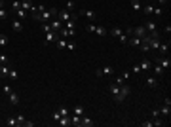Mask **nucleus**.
<instances>
[{
  "mask_svg": "<svg viewBox=\"0 0 171 127\" xmlns=\"http://www.w3.org/2000/svg\"><path fill=\"white\" fill-rule=\"evenodd\" d=\"M129 93H131L129 86H126V84H122V87H120V93L112 97V99H114V103H118V105H120V103H124V101H126V97L129 95Z\"/></svg>",
  "mask_w": 171,
  "mask_h": 127,
  "instance_id": "f257e3e1",
  "label": "nucleus"
},
{
  "mask_svg": "<svg viewBox=\"0 0 171 127\" xmlns=\"http://www.w3.org/2000/svg\"><path fill=\"white\" fill-rule=\"evenodd\" d=\"M154 63H158L160 67L163 68V70H169V67H171L169 57H156V59H154Z\"/></svg>",
  "mask_w": 171,
  "mask_h": 127,
  "instance_id": "f03ea898",
  "label": "nucleus"
},
{
  "mask_svg": "<svg viewBox=\"0 0 171 127\" xmlns=\"http://www.w3.org/2000/svg\"><path fill=\"white\" fill-rule=\"evenodd\" d=\"M57 38H59V32H55V31L46 32V44H55Z\"/></svg>",
  "mask_w": 171,
  "mask_h": 127,
  "instance_id": "7ed1b4c3",
  "label": "nucleus"
},
{
  "mask_svg": "<svg viewBox=\"0 0 171 127\" xmlns=\"http://www.w3.org/2000/svg\"><path fill=\"white\" fill-rule=\"evenodd\" d=\"M50 27H51V31L59 32V31H61V27H63V21H61L59 17H55V19H51V21H50Z\"/></svg>",
  "mask_w": 171,
  "mask_h": 127,
  "instance_id": "20e7f679",
  "label": "nucleus"
},
{
  "mask_svg": "<svg viewBox=\"0 0 171 127\" xmlns=\"http://www.w3.org/2000/svg\"><path fill=\"white\" fill-rule=\"evenodd\" d=\"M80 15H84L86 19H90L91 23L95 21V17H97V14H95L93 10H80Z\"/></svg>",
  "mask_w": 171,
  "mask_h": 127,
  "instance_id": "39448f33",
  "label": "nucleus"
},
{
  "mask_svg": "<svg viewBox=\"0 0 171 127\" xmlns=\"http://www.w3.org/2000/svg\"><path fill=\"white\" fill-rule=\"evenodd\" d=\"M57 15H59V19L63 23H67L68 19H72V14L68 12V10H61V12H57Z\"/></svg>",
  "mask_w": 171,
  "mask_h": 127,
  "instance_id": "423d86ee",
  "label": "nucleus"
},
{
  "mask_svg": "<svg viewBox=\"0 0 171 127\" xmlns=\"http://www.w3.org/2000/svg\"><path fill=\"white\" fill-rule=\"evenodd\" d=\"M139 67H141V72H148L150 68H152V61L150 59H143Z\"/></svg>",
  "mask_w": 171,
  "mask_h": 127,
  "instance_id": "0eeeda50",
  "label": "nucleus"
},
{
  "mask_svg": "<svg viewBox=\"0 0 171 127\" xmlns=\"http://www.w3.org/2000/svg\"><path fill=\"white\" fill-rule=\"evenodd\" d=\"M21 8L25 10V12H34L36 6L32 4V0H21Z\"/></svg>",
  "mask_w": 171,
  "mask_h": 127,
  "instance_id": "6e6552de",
  "label": "nucleus"
},
{
  "mask_svg": "<svg viewBox=\"0 0 171 127\" xmlns=\"http://www.w3.org/2000/svg\"><path fill=\"white\" fill-rule=\"evenodd\" d=\"M127 46L139 48V46H141V38H139V36H133V34H131V36H127Z\"/></svg>",
  "mask_w": 171,
  "mask_h": 127,
  "instance_id": "1a4fd4ad",
  "label": "nucleus"
},
{
  "mask_svg": "<svg viewBox=\"0 0 171 127\" xmlns=\"http://www.w3.org/2000/svg\"><path fill=\"white\" fill-rule=\"evenodd\" d=\"M59 34H61V38H68V36H74L76 31H74V29H61Z\"/></svg>",
  "mask_w": 171,
  "mask_h": 127,
  "instance_id": "9d476101",
  "label": "nucleus"
},
{
  "mask_svg": "<svg viewBox=\"0 0 171 127\" xmlns=\"http://www.w3.org/2000/svg\"><path fill=\"white\" fill-rule=\"evenodd\" d=\"M144 34H146V29L141 25V27H133V36H139V38H143Z\"/></svg>",
  "mask_w": 171,
  "mask_h": 127,
  "instance_id": "9b49d317",
  "label": "nucleus"
},
{
  "mask_svg": "<svg viewBox=\"0 0 171 127\" xmlns=\"http://www.w3.org/2000/svg\"><path fill=\"white\" fill-rule=\"evenodd\" d=\"M80 127H93V122H91V118H88V116H82V120H80Z\"/></svg>",
  "mask_w": 171,
  "mask_h": 127,
  "instance_id": "f8f14e48",
  "label": "nucleus"
},
{
  "mask_svg": "<svg viewBox=\"0 0 171 127\" xmlns=\"http://www.w3.org/2000/svg\"><path fill=\"white\" fill-rule=\"evenodd\" d=\"M27 14H29V12H25L23 8L15 10V15H17V19H19V21H23V19H27Z\"/></svg>",
  "mask_w": 171,
  "mask_h": 127,
  "instance_id": "ddd939ff",
  "label": "nucleus"
},
{
  "mask_svg": "<svg viewBox=\"0 0 171 127\" xmlns=\"http://www.w3.org/2000/svg\"><path fill=\"white\" fill-rule=\"evenodd\" d=\"M143 27L146 29V32H154V31H156V23H154V21H146Z\"/></svg>",
  "mask_w": 171,
  "mask_h": 127,
  "instance_id": "4468645a",
  "label": "nucleus"
},
{
  "mask_svg": "<svg viewBox=\"0 0 171 127\" xmlns=\"http://www.w3.org/2000/svg\"><path fill=\"white\" fill-rule=\"evenodd\" d=\"M80 120H82V116H76V114H72V116H70V125L80 127Z\"/></svg>",
  "mask_w": 171,
  "mask_h": 127,
  "instance_id": "2eb2a0df",
  "label": "nucleus"
},
{
  "mask_svg": "<svg viewBox=\"0 0 171 127\" xmlns=\"http://www.w3.org/2000/svg\"><path fill=\"white\" fill-rule=\"evenodd\" d=\"M59 125H63V127H67V125H70V116H61L59 118Z\"/></svg>",
  "mask_w": 171,
  "mask_h": 127,
  "instance_id": "dca6fc26",
  "label": "nucleus"
},
{
  "mask_svg": "<svg viewBox=\"0 0 171 127\" xmlns=\"http://www.w3.org/2000/svg\"><path fill=\"white\" fill-rule=\"evenodd\" d=\"M12 29H14L15 32H21V31H23V23L19 21V19H15V21L12 23Z\"/></svg>",
  "mask_w": 171,
  "mask_h": 127,
  "instance_id": "f3484780",
  "label": "nucleus"
},
{
  "mask_svg": "<svg viewBox=\"0 0 171 127\" xmlns=\"http://www.w3.org/2000/svg\"><path fill=\"white\" fill-rule=\"evenodd\" d=\"M55 44H57V50H67V40H65V38H61V36H59Z\"/></svg>",
  "mask_w": 171,
  "mask_h": 127,
  "instance_id": "a211bd4d",
  "label": "nucleus"
},
{
  "mask_svg": "<svg viewBox=\"0 0 171 127\" xmlns=\"http://www.w3.org/2000/svg\"><path fill=\"white\" fill-rule=\"evenodd\" d=\"M158 50H160V53H162V55H166L167 51H169V42H162Z\"/></svg>",
  "mask_w": 171,
  "mask_h": 127,
  "instance_id": "6ab92c4d",
  "label": "nucleus"
},
{
  "mask_svg": "<svg viewBox=\"0 0 171 127\" xmlns=\"http://www.w3.org/2000/svg\"><path fill=\"white\" fill-rule=\"evenodd\" d=\"M101 72H103V76H112V74H114V68L107 65V67H103V68H101Z\"/></svg>",
  "mask_w": 171,
  "mask_h": 127,
  "instance_id": "aec40b11",
  "label": "nucleus"
},
{
  "mask_svg": "<svg viewBox=\"0 0 171 127\" xmlns=\"http://www.w3.org/2000/svg\"><path fill=\"white\" fill-rule=\"evenodd\" d=\"M120 87H122V86H118V84L114 82L112 86H110V89H108V91H110V95H112V97H114V95H118V93H120Z\"/></svg>",
  "mask_w": 171,
  "mask_h": 127,
  "instance_id": "412c9836",
  "label": "nucleus"
},
{
  "mask_svg": "<svg viewBox=\"0 0 171 127\" xmlns=\"http://www.w3.org/2000/svg\"><path fill=\"white\" fill-rule=\"evenodd\" d=\"M8 97H10V103H12V105H19V95H17V93H14V91H12Z\"/></svg>",
  "mask_w": 171,
  "mask_h": 127,
  "instance_id": "4be33fe9",
  "label": "nucleus"
},
{
  "mask_svg": "<svg viewBox=\"0 0 171 127\" xmlns=\"http://www.w3.org/2000/svg\"><path fill=\"white\" fill-rule=\"evenodd\" d=\"M107 29H105V27H101V25H99V27H95V34H97V36H107Z\"/></svg>",
  "mask_w": 171,
  "mask_h": 127,
  "instance_id": "5701e85b",
  "label": "nucleus"
},
{
  "mask_svg": "<svg viewBox=\"0 0 171 127\" xmlns=\"http://www.w3.org/2000/svg\"><path fill=\"white\" fill-rule=\"evenodd\" d=\"M163 72H166V70H163L158 63H154V74H156V76H163Z\"/></svg>",
  "mask_w": 171,
  "mask_h": 127,
  "instance_id": "b1692460",
  "label": "nucleus"
},
{
  "mask_svg": "<svg viewBox=\"0 0 171 127\" xmlns=\"http://www.w3.org/2000/svg\"><path fill=\"white\" fill-rule=\"evenodd\" d=\"M131 8L135 10V12H141V8H143V6H141V0H131Z\"/></svg>",
  "mask_w": 171,
  "mask_h": 127,
  "instance_id": "393cba45",
  "label": "nucleus"
},
{
  "mask_svg": "<svg viewBox=\"0 0 171 127\" xmlns=\"http://www.w3.org/2000/svg\"><path fill=\"white\" fill-rule=\"evenodd\" d=\"M141 10H143L144 15H150V14H152V10H154V6H152V4H146L144 8H141Z\"/></svg>",
  "mask_w": 171,
  "mask_h": 127,
  "instance_id": "a878e982",
  "label": "nucleus"
},
{
  "mask_svg": "<svg viewBox=\"0 0 171 127\" xmlns=\"http://www.w3.org/2000/svg\"><path fill=\"white\" fill-rule=\"evenodd\" d=\"M6 125H8V127H17V120H15V118H8V120H6Z\"/></svg>",
  "mask_w": 171,
  "mask_h": 127,
  "instance_id": "bb28decb",
  "label": "nucleus"
},
{
  "mask_svg": "<svg viewBox=\"0 0 171 127\" xmlns=\"http://www.w3.org/2000/svg\"><path fill=\"white\" fill-rule=\"evenodd\" d=\"M10 74V68L6 65H0V76H8Z\"/></svg>",
  "mask_w": 171,
  "mask_h": 127,
  "instance_id": "cd10ccee",
  "label": "nucleus"
},
{
  "mask_svg": "<svg viewBox=\"0 0 171 127\" xmlns=\"http://www.w3.org/2000/svg\"><path fill=\"white\" fill-rule=\"evenodd\" d=\"M152 14H154V15H163V8H162V6H154Z\"/></svg>",
  "mask_w": 171,
  "mask_h": 127,
  "instance_id": "c85d7f7f",
  "label": "nucleus"
},
{
  "mask_svg": "<svg viewBox=\"0 0 171 127\" xmlns=\"http://www.w3.org/2000/svg\"><path fill=\"white\" fill-rule=\"evenodd\" d=\"M74 25H76V21H74V17L68 19L67 23H65V29H74Z\"/></svg>",
  "mask_w": 171,
  "mask_h": 127,
  "instance_id": "c756f323",
  "label": "nucleus"
},
{
  "mask_svg": "<svg viewBox=\"0 0 171 127\" xmlns=\"http://www.w3.org/2000/svg\"><path fill=\"white\" fill-rule=\"evenodd\" d=\"M146 84H148L150 87H158V80H156V78H148V80H146Z\"/></svg>",
  "mask_w": 171,
  "mask_h": 127,
  "instance_id": "7c9ffc66",
  "label": "nucleus"
},
{
  "mask_svg": "<svg viewBox=\"0 0 171 127\" xmlns=\"http://www.w3.org/2000/svg\"><path fill=\"white\" fill-rule=\"evenodd\" d=\"M8 78H10V80H17V78H19V74H17V70H10V74H8Z\"/></svg>",
  "mask_w": 171,
  "mask_h": 127,
  "instance_id": "2f4dec72",
  "label": "nucleus"
},
{
  "mask_svg": "<svg viewBox=\"0 0 171 127\" xmlns=\"http://www.w3.org/2000/svg\"><path fill=\"white\" fill-rule=\"evenodd\" d=\"M57 112L61 114V116H70V114H68V108H65V106H59Z\"/></svg>",
  "mask_w": 171,
  "mask_h": 127,
  "instance_id": "473e14b6",
  "label": "nucleus"
},
{
  "mask_svg": "<svg viewBox=\"0 0 171 127\" xmlns=\"http://www.w3.org/2000/svg\"><path fill=\"white\" fill-rule=\"evenodd\" d=\"M162 114H163V116H169V114H171V106H169V105H166V106L162 108Z\"/></svg>",
  "mask_w": 171,
  "mask_h": 127,
  "instance_id": "72a5a7b5",
  "label": "nucleus"
},
{
  "mask_svg": "<svg viewBox=\"0 0 171 127\" xmlns=\"http://www.w3.org/2000/svg\"><path fill=\"white\" fill-rule=\"evenodd\" d=\"M95 27H97V25H93V23H88V25H86V31H88V32H95Z\"/></svg>",
  "mask_w": 171,
  "mask_h": 127,
  "instance_id": "f704fd0d",
  "label": "nucleus"
},
{
  "mask_svg": "<svg viewBox=\"0 0 171 127\" xmlns=\"http://www.w3.org/2000/svg\"><path fill=\"white\" fill-rule=\"evenodd\" d=\"M74 114H76V116H84V106H76V108H74Z\"/></svg>",
  "mask_w": 171,
  "mask_h": 127,
  "instance_id": "c9c22d12",
  "label": "nucleus"
},
{
  "mask_svg": "<svg viewBox=\"0 0 171 127\" xmlns=\"http://www.w3.org/2000/svg\"><path fill=\"white\" fill-rule=\"evenodd\" d=\"M15 120H17V125H23V123H25V116H23V114L15 116Z\"/></svg>",
  "mask_w": 171,
  "mask_h": 127,
  "instance_id": "e433bc0d",
  "label": "nucleus"
},
{
  "mask_svg": "<svg viewBox=\"0 0 171 127\" xmlns=\"http://www.w3.org/2000/svg\"><path fill=\"white\" fill-rule=\"evenodd\" d=\"M8 44V36L6 34H0V46H6Z\"/></svg>",
  "mask_w": 171,
  "mask_h": 127,
  "instance_id": "4c0bfd02",
  "label": "nucleus"
},
{
  "mask_svg": "<svg viewBox=\"0 0 171 127\" xmlns=\"http://www.w3.org/2000/svg\"><path fill=\"white\" fill-rule=\"evenodd\" d=\"M2 93H4V95H10V93H12V87H10L8 84H6V86L2 87Z\"/></svg>",
  "mask_w": 171,
  "mask_h": 127,
  "instance_id": "58836bf2",
  "label": "nucleus"
},
{
  "mask_svg": "<svg viewBox=\"0 0 171 127\" xmlns=\"http://www.w3.org/2000/svg\"><path fill=\"white\" fill-rule=\"evenodd\" d=\"M12 8H14V12H15V10H19V8H21V2H19V0H14V2H12Z\"/></svg>",
  "mask_w": 171,
  "mask_h": 127,
  "instance_id": "ea45409f",
  "label": "nucleus"
},
{
  "mask_svg": "<svg viewBox=\"0 0 171 127\" xmlns=\"http://www.w3.org/2000/svg\"><path fill=\"white\" fill-rule=\"evenodd\" d=\"M42 31H44V32H50V31H51L50 23H42Z\"/></svg>",
  "mask_w": 171,
  "mask_h": 127,
  "instance_id": "a19ab883",
  "label": "nucleus"
},
{
  "mask_svg": "<svg viewBox=\"0 0 171 127\" xmlns=\"http://www.w3.org/2000/svg\"><path fill=\"white\" fill-rule=\"evenodd\" d=\"M67 50L74 51V50H76V44H74V42H67Z\"/></svg>",
  "mask_w": 171,
  "mask_h": 127,
  "instance_id": "79ce46f5",
  "label": "nucleus"
},
{
  "mask_svg": "<svg viewBox=\"0 0 171 127\" xmlns=\"http://www.w3.org/2000/svg\"><path fill=\"white\" fill-rule=\"evenodd\" d=\"M131 72H133V74H141V67H139V65H133Z\"/></svg>",
  "mask_w": 171,
  "mask_h": 127,
  "instance_id": "37998d69",
  "label": "nucleus"
},
{
  "mask_svg": "<svg viewBox=\"0 0 171 127\" xmlns=\"http://www.w3.org/2000/svg\"><path fill=\"white\" fill-rule=\"evenodd\" d=\"M6 17H8V12H6V10L2 8V10H0V19H2V21H4Z\"/></svg>",
  "mask_w": 171,
  "mask_h": 127,
  "instance_id": "c03bdc74",
  "label": "nucleus"
},
{
  "mask_svg": "<svg viewBox=\"0 0 171 127\" xmlns=\"http://www.w3.org/2000/svg\"><path fill=\"white\" fill-rule=\"evenodd\" d=\"M6 63H8V57L4 53H0V65H6Z\"/></svg>",
  "mask_w": 171,
  "mask_h": 127,
  "instance_id": "a18cd8bd",
  "label": "nucleus"
},
{
  "mask_svg": "<svg viewBox=\"0 0 171 127\" xmlns=\"http://www.w3.org/2000/svg\"><path fill=\"white\" fill-rule=\"evenodd\" d=\"M141 125L143 127H154V120L152 122H141Z\"/></svg>",
  "mask_w": 171,
  "mask_h": 127,
  "instance_id": "49530a36",
  "label": "nucleus"
},
{
  "mask_svg": "<svg viewBox=\"0 0 171 127\" xmlns=\"http://www.w3.org/2000/svg\"><path fill=\"white\" fill-rule=\"evenodd\" d=\"M72 8H74V2H72V0H68V2H67V10H68V12H70Z\"/></svg>",
  "mask_w": 171,
  "mask_h": 127,
  "instance_id": "de8ad7c7",
  "label": "nucleus"
},
{
  "mask_svg": "<svg viewBox=\"0 0 171 127\" xmlns=\"http://www.w3.org/2000/svg\"><path fill=\"white\" fill-rule=\"evenodd\" d=\"M23 125H25V127H34V122H27V120H25V123H23Z\"/></svg>",
  "mask_w": 171,
  "mask_h": 127,
  "instance_id": "09e8293b",
  "label": "nucleus"
},
{
  "mask_svg": "<svg viewBox=\"0 0 171 127\" xmlns=\"http://www.w3.org/2000/svg\"><path fill=\"white\" fill-rule=\"evenodd\" d=\"M59 118H61V114H59V112H53V120H55V122H59Z\"/></svg>",
  "mask_w": 171,
  "mask_h": 127,
  "instance_id": "8fccbe9b",
  "label": "nucleus"
},
{
  "mask_svg": "<svg viewBox=\"0 0 171 127\" xmlns=\"http://www.w3.org/2000/svg\"><path fill=\"white\" fill-rule=\"evenodd\" d=\"M152 116L154 118H160V110H152Z\"/></svg>",
  "mask_w": 171,
  "mask_h": 127,
  "instance_id": "3c124183",
  "label": "nucleus"
},
{
  "mask_svg": "<svg viewBox=\"0 0 171 127\" xmlns=\"http://www.w3.org/2000/svg\"><path fill=\"white\" fill-rule=\"evenodd\" d=\"M95 76H97V78H103V72H101V68H97V72H95Z\"/></svg>",
  "mask_w": 171,
  "mask_h": 127,
  "instance_id": "603ef678",
  "label": "nucleus"
},
{
  "mask_svg": "<svg viewBox=\"0 0 171 127\" xmlns=\"http://www.w3.org/2000/svg\"><path fill=\"white\" fill-rule=\"evenodd\" d=\"M129 76H131L129 72H124V76H122V80H124V82H126V80H127V78H129Z\"/></svg>",
  "mask_w": 171,
  "mask_h": 127,
  "instance_id": "864d4df0",
  "label": "nucleus"
},
{
  "mask_svg": "<svg viewBox=\"0 0 171 127\" xmlns=\"http://www.w3.org/2000/svg\"><path fill=\"white\" fill-rule=\"evenodd\" d=\"M158 4H160V6H166V4H167V0H158Z\"/></svg>",
  "mask_w": 171,
  "mask_h": 127,
  "instance_id": "5fc2aeb1",
  "label": "nucleus"
},
{
  "mask_svg": "<svg viewBox=\"0 0 171 127\" xmlns=\"http://www.w3.org/2000/svg\"><path fill=\"white\" fill-rule=\"evenodd\" d=\"M4 8V0H0V10Z\"/></svg>",
  "mask_w": 171,
  "mask_h": 127,
  "instance_id": "6e6d98bb",
  "label": "nucleus"
}]
</instances>
